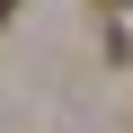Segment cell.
Returning <instances> with one entry per match:
<instances>
[{
    "label": "cell",
    "instance_id": "cell-1",
    "mask_svg": "<svg viewBox=\"0 0 133 133\" xmlns=\"http://www.w3.org/2000/svg\"><path fill=\"white\" fill-rule=\"evenodd\" d=\"M9 9H18V0H0V27H9Z\"/></svg>",
    "mask_w": 133,
    "mask_h": 133
}]
</instances>
